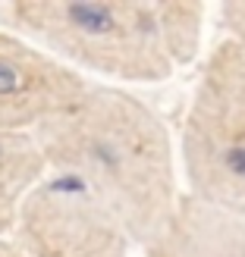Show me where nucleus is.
Here are the masks:
<instances>
[{
	"label": "nucleus",
	"instance_id": "0eeeda50",
	"mask_svg": "<svg viewBox=\"0 0 245 257\" xmlns=\"http://www.w3.org/2000/svg\"><path fill=\"white\" fill-rule=\"evenodd\" d=\"M44 173L47 166L38 138L32 132L0 128V238H10L25 195Z\"/></svg>",
	"mask_w": 245,
	"mask_h": 257
},
{
	"label": "nucleus",
	"instance_id": "7ed1b4c3",
	"mask_svg": "<svg viewBox=\"0 0 245 257\" xmlns=\"http://www.w3.org/2000/svg\"><path fill=\"white\" fill-rule=\"evenodd\" d=\"M176 154L186 195L245 213V44L220 35L201 57Z\"/></svg>",
	"mask_w": 245,
	"mask_h": 257
},
{
	"label": "nucleus",
	"instance_id": "39448f33",
	"mask_svg": "<svg viewBox=\"0 0 245 257\" xmlns=\"http://www.w3.org/2000/svg\"><path fill=\"white\" fill-rule=\"evenodd\" d=\"M88 82L13 29H0V128L35 135L66 113Z\"/></svg>",
	"mask_w": 245,
	"mask_h": 257
},
{
	"label": "nucleus",
	"instance_id": "6e6552de",
	"mask_svg": "<svg viewBox=\"0 0 245 257\" xmlns=\"http://www.w3.org/2000/svg\"><path fill=\"white\" fill-rule=\"evenodd\" d=\"M154 7H157V22H160L164 44L170 50L176 69L195 63L198 54H201L208 7L204 4H154Z\"/></svg>",
	"mask_w": 245,
	"mask_h": 257
},
{
	"label": "nucleus",
	"instance_id": "1a4fd4ad",
	"mask_svg": "<svg viewBox=\"0 0 245 257\" xmlns=\"http://www.w3.org/2000/svg\"><path fill=\"white\" fill-rule=\"evenodd\" d=\"M217 19H220L223 38H233V41L245 44V4H223L217 10Z\"/></svg>",
	"mask_w": 245,
	"mask_h": 257
},
{
	"label": "nucleus",
	"instance_id": "20e7f679",
	"mask_svg": "<svg viewBox=\"0 0 245 257\" xmlns=\"http://www.w3.org/2000/svg\"><path fill=\"white\" fill-rule=\"evenodd\" d=\"M10 241L22 257H129L135 238L95 191L44 173L25 195Z\"/></svg>",
	"mask_w": 245,
	"mask_h": 257
},
{
	"label": "nucleus",
	"instance_id": "423d86ee",
	"mask_svg": "<svg viewBox=\"0 0 245 257\" xmlns=\"http://www.w3.org/2000/svg\"><path fill=\"white\" fill-rule=\"evenodd\" d=\"M141 251L145 257H245V213L214 207L183 191L167 223Z\"/></svg>",
	"mask_w": 245,
	"mask_h": 257
},
{
	"label": "nucleus",
	"instance_id": "f03ea898",
	"mask_svg": "<svg viewBox=\"0 0 245 257\" xmlns=\"http://www.w3.org/2000/svg\"><path fill=\"white\" fill-rule=\"evenodd\" d=\"M7 29L79 75L110 85H157L176 72L157 7L135 0H16L0 7ZM88 79V75H85Z\"/></svg>",
	"mask_w": 245,
	"mask_h": 257
},
{
	"label": "nucleus",
	"instance_id": "9d476101",
	"mask_svg": "<svg viewBox=\"0 0 245 257\" xmlns=\"http://www.w3.org/2000/svg\"><path fill=\"white\" fill-rule=\"evenodd\" d=\"M0 257H22V254L13 248V241H10V238H0Z\"/></svg>",
	"mask_w": 245,
	"mask_h": 257
},
{
	"label": "nucleus",
	"instance_id": "f257e3e1",
	"mask_svg": "<svg viewBox=\"0 0 245 257\" xmlns=\"http://www.w3.org/2000/svg\"><path fill=\"white\" fill-rule=\"evenodd\" d=\"M50 173H63L120 216L141 248L183 198L170 125L148 100L110 82H88L82 97L35 132Z\"/></svg>",
	"mask_w": 245,
	"mask_h": 257
}]
</instances>
